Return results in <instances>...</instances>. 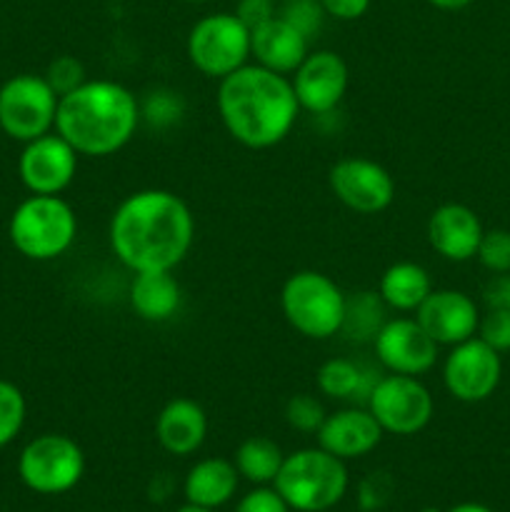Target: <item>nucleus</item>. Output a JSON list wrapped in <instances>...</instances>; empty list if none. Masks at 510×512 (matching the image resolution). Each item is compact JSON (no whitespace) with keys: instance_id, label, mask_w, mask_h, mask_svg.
I'll use <instances>...</instances> for the list:
<instances>
[{"instance_id":"f257e3e1","label":"nucleus","mask_w":510,"mask_h":512,"mask_svg":"<svg viewBox=\"0 0 510 512\" xmlns=\"http://www.w3.org/2000/svg\"><path fill=\"white\" fill-rule=\"evenodd\" d=\"M108 240L115 258L133 273L175 270L193 248L195 218L170 190H138L113 210Z\"/></svg>"},{"instance_id":"f03ea898","label":"nucleus","mask_w":510,"mask_h":512,"mask_svg":"<svg viewBox=\"0 0 510 512\" xmlns=\"http://www.w3.org/2000/svg\"><path fill=\"white\" fill-rule=\"evenodd\" d=\"M218 83V115L230 138L243 148H275L298 123L300 103L288 75L248 63Z\"/></svg>"},{"instance_id":"7ed1b4c3","label":"nucleus","mask_w":510,"mask_h":512,"mask_svg":"<svg viewBox=\"0 0 510 512\" xmlns=\"http://www.w3.org/2000/svg\"><path fill=\"white\" fill-rule=\"evenodd\" d=\"M140 100L118 80H85L60 95L55 133L85 158H108L123 150L140 128Z\"/></svg>"},{"instance_id":"20e7f679","label":"nucleus","mask_w":510,"mask_h":512,"mask_svg":"<svg viewBox=\"0 0 510 512\" xmlns=\"http://www.w3.org/2000/svg\"><path fill=\"white\" fill-rule=\"evenodd\" d=\"M273 488L295 512H325L340 503L348 493V468L345 460L328 450L303 448L285 455L283 468Z\"/></svg>"},{"instance_id":"39448f33","label":"nucleus","mask_w":510,"mask_h":512,"mask_svg":"<svg viewBox=\"0 0 510 512\" xmlns=\"http://www.w3.org/2000/svg\"><path fill=\"white\" fill-rule=\"evenodd\" d=\"M8 235L23 258L48 263L73 248L78 215L60 195H30L10 215Z\"/></svg>"},{"instance_id":"423d86ee","label":"nucleus","mask_w":510,"mask_h":512,"mask_svg":"<svg viewBox=\"0 0 510 512\" xmlns=\"http://www.w3.org/2000/svg\"><path fill=\"white\" fill-rule=\"evenodd\" d=\"M345 293L320 270H298L280 290V310L295 333L308 340H330L340 335L345 318Z\"/></svg>"},{"instance_id":"0eeeda50","label":"nucleus","mask_w":510,"mask_h":512,"mask_svg":"<svg viewBox=\"0 0 510 512\" xmlns=\"http://www.w3.org/2000/svg\"><path fill=\"white\" fill-rule=\"evenodd\" d=\"M190 65L205 78L223 80L250 60V30L235 13L203 15L185 40Z\"/></svg>"},{"instance_id":"6e6552de","label":"nucleus","mask_w":510,"mask_h":512,"mask_svg":"<svg viewBox=\"0 0 510 512\" xmlns=\"http://www.w3.org/2000/svg\"><path fill=\"white\" fill-rule=\"evenodd\" d=\"M365 408L370 410L383 433L410 438L423 433L435 415V400L428 385L415 375L388 373L375 380Z\"/></svg>"},{"instance_id":"1a4fd4ad","label":"nucleus","mask_w":510,"mask_h":512,"mask_svg":"<svg viewBox=\"0 0 510 512\" xmlns=\"http://www.w3.org/2000/svg\"><path fill=\"white\" fill-rule=\"evenodd\" d=\"M85 455L73 438L43 433L30 440L18 458V475L38 495H63L83 480Z\"/></svg>"},{"instance_id":"9d476101","label":"nucleus","mask_w":510,"mask_h":512,"mask_svg":"<svg viewBox=\"0 0 510 512\" xmlns=\"http://www.w3.org/2000/svg\"><path fill=\"white\" fill-rule=\"evenodd\" d=\"M58 100L45 75H13L0 85V130L18 143L53 133Z\"/></svg>"},{"instance_id":"9b49d317","label":"nucleus","mask_w":510,"mask_h":512,"mask_svg":"<svg viewBox=\"0 0 510 512\" xmlns=\"http://www.w3.org/2000/svg\"><path fill=\"white\" fill-rule=\"evenodd\" d=\"M328 185L335 198L360 215H378L395 200V180L388 170L370 158L350 155L330 168Z\"/></svg>"},{"instance_id":"f8f14e48","label":"nucleus","mask_w":510,"mask_h":512,"mask_svg":"<svg viewBox=\"0 0 510 512\" xmlns=\"http://www.w3.org/2000/svg\"><path fill=\"white\" fill-rule=\"evenodd\" d=\"M503 363L485 340L470 338L453 345L443 363L445 390L460 403H483L500 385Z\"/></svg>"},{"instance_id":"ddd939ff","label":"nucleus","mask_w":510,"mask_h":512,"mask_svg":"<svg viewBox=\"0 0 510 512\" xmlns=\"http://www.w3.org/2000/svg\"><path fill=\"white\" fill-rule=\"evenodd\" d=\"M78 160L73 145L58 133L40 135V138L23 143L18 158L20 183L30 190V195H60L73 185L78 175Z\"/></svg>"},{"instance_id":"4468645a","label":"nucleus","mask_w":510,"mask_h":512,"mask_svg":"<svg viewBox=\"0 0 510 512\" xmlns=\"http://www.w3.org/2000/svg\"><path fill=\"white\" fill-rule=\"evenodd\" d=\"M375 358L388 373L425 375L438 363L440 345L423 330V325L408 315L385 320L373 338Z\"/></svg>"},{"instance_id":"2eb2a0df","label":"nucleus","mask_w":510,"mask_h":512,"mask_svg":"<svg viewBox=\"0 0 510 512\" xmlns=\"http://www.w3.org/2000/svg\"><path fill=\"white\" fill-rule=\"evenodd\" d=\"M348 63L335 50H310L290 83L300 110L310 115H330L348 93Z\"/></svg>"},{"instance_id":"dca6fc26","label":"nucleus","mask_w":510,"mask_h":512,"mask_svg":"<svg viewBox=\"0 0 510 512\" xmlns=\"http://www.w3.org/2000/svg\"><path fill=\"white\" fill-rule=\"evenodd\" d=\"M438 345H458L478 335V305L463 290H433L413 315Z\"/></svg>"},{"instance_id":"f3484780","label":"nucleus","mask_w":510,"mask_h":512,"mask_svg":"<svg viewBox=\"0 0 510 512\" xmlns=\"http://www.w3.org/2000/svg\"><path fill=\"white\" fill-rule=\"evenodd\" d=\"M383 428L370 415L368 408L350 405L325 415L323 425L315 433L318 445L340 460H358L373 453L383 440Z\"/></svg>"},{"instance_id":"a211bd4d","label":"nucleus","mask_w":510,"mask_h":512,"mask_svg":"<svg viewBox=\"0 0 510 512\" xmlns=\"http://www.w3.org/2000/svg\"><path fill=\"white\" fill-rule=\"evenodd\" d=\"M483 233V223L475 210L463 203L438 205L428 218L430 248L450 263H465L475 258Z\"/></svg>"},{"instance_id":"6ab92c4d","label":"nucleus","mask_w":510,"mask_h":512,"mask_svg":"<svg viewBox=\"0 0 510 512\" xmlns=\"http://www.w3.org/2000/svg\"><path fill=\"white\" fill-rule=\"evenodd\" d=\"M308 53L310 38H305L298 28H293L280 15L250 30V58H253V63L275 70L280 75L290 78Z\"/></svg>"},{"instance_id":"aec40b11","label":"nucleus","mask_w":510,"mask_h":512,"mask_svg":"<svg viewBox=\"0 0 510 512\" xmlns=\"http://www.w3.org/2000/svg\"><path fill=\"white\" fill-rule=\"evenodd\" d=\"M155 438L165 453L188 458L203 448L208 438V415L203 405L190 398H173L155 418Z\"/></svg>"},{"instance_id":"412c9836","label":"nucleus","mask_w":510,"mask_h":512,"mask_svg":"<svg viewBox=\"0 0 510 512\" xmlns=\"http://www.w3.org/2000/svg\"><path fill=\"white\" fill-rule=\"evenodd\" d=\"M128 300L140 320L165 323L180 310L183 290L173 270H145V273H133Z\"/></svg>"},{"instance_id":"4be33fe9","label":"nucleus","mask_w":510,"mask_h":512,"mask_svg":"<svg viewBox=\"0 0 510 512\" xmlns=\"http://www.w3.org/2000/svg\"><path fill=\"white\" fill-rule=\"evenodd\" d=\"M240 475L233 460L203 458L188 470L183 483L185 500L198 508L218 510L235 498Z\"/></svg>"},{"instance_id":"5701e85b","label":"nucleus","mask_w":510,"mask_h":512,"mask_svg":"<svg viewBox=\"0 0 510 512\" xmlns=\"http://www.w3.org/2000/svg\"><path fill=\"white\" fill-rule=\"evenodd\" d=\"M430 293H433V280L420 263L400 260L388 265L380 275L378 295L385 308L395 313H415Z\"/></svg>"},{"instance_id":"b1692460","label":"nucleus","mask_w":510,"mask_h":512,"mask_svg":"<svg viewBox=\"0 0 510 512\" xmlns=\"http://www.w3.org/2000/svg\"><path fill=\"white\" fill-rule=\"evenodd\" d=\"M370 370L350 358H330L318 368V390L330 400H368V393L373 390L375 380L370 378Z\"/></svg>"},{"instance_id":"393cba45","label":"nucleus","mask_w":510,"mask_h":512,"mask_svg":"<svg viewBox=\"0 0 510 512\" xmlns=\"http://www.w3.org/2000/svg\"><path fill=\"white\" fill-rule=\"evenodd\" d=\"M283 450L265 435H250L235 450L233 465L243 480L253 485H273L283 468Z\"/></svg>"},{"instance_id":"a878e982","label":"nucleus","mask_w":510,"mask_h":512,"mask_svg":"<svg viewBox=\"0 0 510 512\" xmlns=\"http://www.w3.org/2000/svg\"><path fill=\"white\" fill-rule=\"evenodd\" d=\"M385 303L380 300L378 293H358L355 298L345 300V318L340 333L348 335L350 340H358L365 343L378 335V330L383 328L385 318Z\"/></svg>"},{"instance_id":"bb28decb","label":"nucleus","mask_w":510,"mask_h":512,"mask_svg":"<svg viewBox=\"0 0 510 512\" xmlns=\"http://www.w3.org/2000/svg\"><path fill=\"white\" fill-rule=\"evenodd\" d=\"M28 418V403L23 390L0 378V450L13 443Z\"/></svg>"},{"instance_id":"cd10ccee","label":"nucleus","mask_w":510,"mask_h":512,"mask_svg":"<svg viewBox=\"0 0 510 512\" xmlns=\"http://www.w3.org/2000/svg\"><path fill=\"white\" fill-rule=\"evenodd\" d=\"M185 113V103L180 93L168 88H155L148 98L140 100V120L155 125V128H170L178 123Z\"/></svg>"},{"instance_id":"c85d7f7f","label":"nucleus","mask_w":510,"mask_h":512,"mask_svg":"<svg viewBox=\"0 0 510 512\" xmlns=\"http://www.w3.org/2000/svg\"><path fill=\"white\" fill-rule=\"evenodd\" d=\"M325 408L315 395L298 393L285 403V423L303 435H315L325 420Z\"/></svg>"},{"instance_id":"c756f323","label":"nucleus","mask_w":510,"mask_h":512,"mask_svg":"<svg viewBox=\"0 0 510 512\" xmlns=\"http://www.w3.org/2000/svg\"><path fill=\"white\" fill-rule=\"evenodd\" d=\"M278 15L310 40L320 33L325 18H328L320 0H283L278 5Z\"/></svg>"},{"instance_id":"7c9ffc66","label":"nucleus","mask_w":510,"mask_h":512,"mask_svg":"<svg viewBox=\"0 0 510 512\" xmlns=\"http://www.w3.org/2000/svg\"><path fill=\"white\" fill-rule=\"evenodd\" d=\"M475 258L490 273H510V233L508 230H488L478 245Z\"/></svg>"},{"instance_id":"2f4dec72","label":"nucleus","mask_w":510,"mask_h":512,"mask_svg":"<svg viewBox=\"0 0 510 512\" xmlns=\"http://www.w3.org/2000/svg\"><path fill=\"white\" fill-rule=\"evenodd\" d=\"M45 80H48L55 93L65 95L70 90L80 88L88 78H85V65L75 55H58L55 60H50L48 70H45Z\"/></svg>"},{"instance_id":"473e14b6","label":"nucleus","mask_w":510,"mask_h":512,"mask_svg":"<svg viewBox=\"0 0 510 512\" xmlns=\"http://www.w3.org/2000/svg\"><path fill=\"white\" fill-rule=\"evenodd\" d=\"M478 338L498 353L510 350V308H490L488 315L480 318Z\"/></svg>"},{"instance_id":"72a5a7b5","label":"nucleus","mask_w":510,"mask_h":512,"mask_svg":"<svg viewBox=\"0 0 510 512\" xmlns=\"http://www.w3.org/2000/svg\"><path fill=\"white\" fill-rule=\"evenodd\" d=\"M235 512H290V508L275 488L255 485L250 493L240 498V503L235 505Z\"/></svg>"},{"instance_id":"f704fd0d","label":"nucleus","mask_w":510,"mask_h":512,"mask_svg":"<svg viewBox=\"0 0 510 512\" xmlns=\"http://www.w3.org/2000/svg\"><path fill=\"white\" fill-rule=\"evenodd\" d=\"M233 13L238 15L245 28L253 30L278 15V3L275 0H238Z\"/></svg>"},{"instance_id":"c9c22d12","label":"nucleus","mask_w":510,"mask_h":512,"mask_svg":"<svg viewBox=\"0 0 510 512\" xmlns=\"http://www.w3.org/2000/svg\"><path fill=\"white\" fill-rule=\"evenodd\" d=\"M320 5H323L328 18L350 23V20H358L368 13L370 0H320Z\"/></svg>"},{"instance_id":"e433bc0d","label":"nucleus","mask_w":510,"mask_h":512,"mask_svg":"<svg viewBox=\"0 0 510 512\" xmlns=\"http://www.w3.org/2000/svg\"><path fill=\"white\" fill-rule=\"evenodd\" d=\"M485 300L490 308H510V283L508 278L495 280L488 290H485Z\"/></svg>"},{"instance_id":"4c0bfd02","label":"nucleus","mask_w":510,"mask_h":512,"mask_svg":"<svg viewBox=\"0 0 510 512\" xmlns=\"http://www.w3.org/2000/svg\"><path fill=\"white\" fill-rule=\"evenodd\" d=\"M430 5H433V8H438V10H448V13H453V10H463V8H468L470 3H473V0H428Z\"/></svg>"},{"instance_id":"58836bf2","label":"nucleus","mask_w":510,"mask_h":512,"mask_svg":"<svg viewBox=\"0 0 510 512\" xmlns=\"http://www.w3.org/2000/svg\"><path fill=\"white\" fill-rule=\"evenodd\" d=\"M445 512H493V510H490L488 505H480V503H460V505H453V508Z\"/></svg>"},{"instance_id":"ea45409f","label":"nucleus","mask_w":510,"mask_h":512,"mask_svg":"<svg viewBox=\"0 0 510 512\" xmlns=\"http://www.w3.org/2000/svg\"><path fill=\"white\" fill-rule=\"evenodd\" d=\"M175 512H215V510H208V508H198V505H183V508H178Z\"/></svg>"},{"instance_id":"a19ab883","label":"nucleus","mask_w":510,"mask_h":512,"mask_svg":"<svg viewBox=\"0 0 510 512\" xmlns=\"http://www.w3.org/2000/svg\"><path fill=\"white\" fill-rule=\"evenodd\" d=\"M420 512H443V510H438V508H425V510H420Z\"/></svg>"},{"instance_id":"79ce46f5","label":"nucleus","mask_w":510,"mask_h":512,"mask_svg":"<svg viewBox=\"0 0 510 512\" xmlns=\"http://www.w3.org/2000/svg\"><path fill=\"white\" fill-rule=\"evenodd\" d=\"M185 3H208V0H185Z\"/></svg>"},{"instance_id":"37998d69","label":"nucleus","mask_w":510,"mask_h":512,"mask_svg":"<svg viewBox=\"0 0 510 512\" xmlns=\"http://www.w3.org/2000/svg\"><path fill=\"white\" fill-rule=\"evenodd\" d=\"M508 283H510V275H508Z\"/></svg>"}]
</instances>
